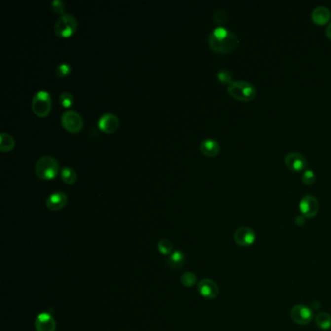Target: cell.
I'll return each instance as SVG.
<instances>
[{"instance_id":"1","label":"cell","mask_w":331,"mask_h":331,"mask_svg":"<svg viewBox=\"0 0 331 331\" xmlns=\"http://www.w3.org/2000/svg\"><path fill=\"white\" fill-rule=\"evenodd\" d=\"M208 44L214 52L227 54L237 46L238 38L232 31L220 26L211 32Z\"/></svg>"},{"instance_id":"2","label":"cell","mask_w":331,"mask_h":331,"mask_svg":"<svg viewBox=\"0 0 331 331\" xmlns=\"http://www.w3.org/2000/svg\"><path fill=\"white\" fill-rule=\"evenodd\" d=\"M60 171L59 161L50 155L40 157L35 164V173L42 180L54 179Z\"/></svg>"},{"instance_id":"3","label":"cell","mask_w":331,"mask_h":331,"mask_svg":"<svg viewBox=\"0 0 331 331\" xmlns=\"http://www.w3.org/2000/svg\"><path fill=\"white\" fill-rule=\"evenodd\" d=\"M52 97L46 90H38L31 100L32 111L39 118L48 117L52 111Z\"/></svg>"},{"instance_id":"4","label":"cell","mask_w":331,"mask_h":331,"mask_svg":"<svg viewBox=\"0 0 331 331\" xmlns=\"http://www.w3.org/2000/svg\"><path fill=\"white\" fill-rule=\"evenodd\" d=\"M227 90L231 96L240 101H250L256 94V88L247 81H232L227 86Z\"/></svg>"},{"instance_id":"5","label":"cell","mask_w":331,"mask_h":331,"mask_svg":"<svg viewBox=\"0 0 331 331\" xmlns=\"http://www.w3.org/2000/svg\"><path fill=\"white\" fill-rule=\"evenodd\" d=\"M78 28V20L71 14L61 15L55 24V33L61 38L71 36Z\"/></svg>"},{"instance_id":"6","label":"cell","mask_w":331,"mask_h":331,"mask_svg":"<svg viewBox=\"0 0 331 331\" xmlns=\"http://www.w3.org/2000/svg\"><path fill=\"white\" fill-rule=\"evenodd\" d=\"M62 126L71 133H78L84 126V121L79 113L73 110L65 111L61 116Z\"/></svg>"},{"instance_id":"7","label":"cell","mask_w":331,"mask_h":331,"mask_svg":"<svg viewBox=\"0 0 331 331\" xmlns=\"http://www.w3.org/2000/svg\"><path fill=\"white\" fill-rule=\"evenodd\" d=\"M292 320L298 325H308L314 319L313 311L305 305H295L291 310Z\"/></svg>"},{"instance_id":"8","label":"cell","mask_w":331,"mask_h":331,"mask_svg":"<svg viewBox=\"0 0 331 331\" xmlns=\"http://www.w3.org/2000/svg\"><path fill=\"white\" fill-rule=\"evenodd\" d=\"M319 201L313 195H305L301 198L299 209L304 217L313 218L319 212Z\"/></svg>"},{"instance_id":"9","label":"cell","mask_w":331,"mask_h":331,"mask_svg":"<svg viewBox=\"0 0 331 331\" xmlns=\"http://www.w3.org/2000/svg\"><path fill=\"white\" fill-rule=\"evenodd\" d=\"M285 163L288 166L289 169L293 171H302L307 169V159L305 156L297 151H292L289 152L285 156Z\"/></svg>"},{"instance_id":"10","label":"cell","mask_w":331,"mask_h":331,"mask_svg":"<svg viewBox=\"0 0 331 331\" xmlns=\"http://www.w3.org/2000/svg\"><path fill=\"white\" fill-rule=\"evenodd\" d=\"M120 125L119 118L112 114L106 113L102 115L98 120V127L105 133H114L117 131Z\"/></svg>"},{"instance_id":"11","label":"cell","mask_w":331,"mask_h":331,"mask_svg":"<svg viewBox=\"0 0 331 331\" xmlns=\"http://www.w3.org/2000/svg\"><path fill=\"white\" fill-rule=\"evenodd\" d=\"M234 241L241 247H249L256 241L255 231L247 226L239 227L234 233Z\"/></svg>"},{"instance_id":"12","label":"cell","mask_w":331,"mask_h":331,"mask_svg":"<svg viewBox=\"0 0 331 331\" xmlns=\"http://www.w3.org/2000/svg\"><path fill=\"white\" fill-rule=\"evenodd\" d=\"M56 320L49 313H41L35 319V329L37 331H55Z\"/></svg>"},{"instance_id":"13","label":"cell","mask_w":331,"mask_h":331,"mask_svg":"<svg viewBox=\"0 0 331 331\" xmlns=\"http://www.w3.org/2000/svg\"><path fill=\"white\" fill-rule=\"evenodd\" d=\"M197 290L199 294L206 299H214L219 294V288L217 284L210 279H203L200 281Z\"/></svg>"},{"instance_id":"14","label":"cell","mask_w":331,"mask_h":331,"mask_svg":"<svg viewBox=\"0 0 331 331\" xmlns=\"http://www.w3.org/2000/svg\"><path fill=\"white\" fill-rule=\"evenodd\" d=\"M68 197L62 191H57L48 196L46 200V206L49 210L60 211L65 207L67 204Z\"/></svg>"},{"instance_id":"15","label":"cell","mask_w":331,"mask_h":331,"mask_svg":"<svg viewBox=\"0 0 331 331\" xmlns=\"http://www.w3.org/2000/svg\"><path fill=\"white\" fill-rule=\"evenodd\" d=\"M331 10L326 6H318L312 11V19L318 25H325L331 19Z\"/></svg>"},{"instance_id":"16","label":"cell","mask_w":331,"mask_h":331,"mask_svg":"<svg viewBox=\"0 0 331 331\" xmlns=\"http://www.w3.org/2000/svg\"><path fill=\"white\" fill-rule=\"evenodd\" d=\"M200 150L206 156H216L220 150V145L216 140L207 138L201 142Z\"/></svg>"},{"instance_id":"17","label":"cell","mask_w":331,"mask_h":331,"mask_svg":"<svg viewBox=\"0 0 331 331\" xmlns=\"http://www.w3.org/2000/svg\"><path fill=\"white\" fill-rule=\"evenodd\" d=\"M16 141L8 133L1 132L0 134V150L1 151H10L15 148Z\"/></svg>"},{"instance_id":"18","label":"cell","mask_w":331,"mask_h":331,"mask_svg":"<svg viewBox=\"0 0 331 331\" xmlns=\"http://www.w3.org/2000/svg\"><path fill=\"white\" fill-rule=\"evenodd\" d=\"M60 177L61 180L67 184H72L78 179L77 172L72 167L69 166H65L60 170Z\"/></svg>"},{"instance_id":"19","label":"cell","mask_w":331,"mask_h":331,"mask_svg":"<svg viewBox=\"0 0 331 331\" xmlns=\"http://www.w3.org/2000/svg\"><path fill=\"white\" fill-rule=\"evenodd\" d=\"M184 262V256L180 251H176L172 253L169 257L168 265L171 269H178Z\"/></svg>"},{"instance_id":"20","label":"cell","mask_w":331,"mask_h":331,"mask_svg":"<svg viewBox=\"0 0 331 331\" xmlns=\"http://www.w3.org/2000/svg\"><path fill=\"white\" fill-rule=\"evenodd\" d=\"M315 321L319 329L323 331H328L331 328V316L326 312H322L318 314Z\"/></svg>"},{"instance_id":"21","label":"cell","mask_w":331,"mask_h":331,"mask_svg":"<svg viewBox=\"0 0 331 331\" xmlns=\"http://www.w3.org/2000/svg\"><path fill=\"white\" fill-rule=\"evenodd\" d=\"M228 19H229V16L227 12L223 9H217L213 14V20L218 25H223L227 23Z\"/></svg>"},{"instance_id":"22","label":"cell","mask_w":331,"mask_h":331,"mask_svg":"<svg viewBox=\"0 0 331 331\" xmlns=\"http://www.w3.org/2000/svg\"><path fill=\"white\" fill-rule=\"evenodd\" d=\"M196 281H197L196 276L193 273H190V272L184 273L181 277V283L183 284V286H184L186 288L193 287L196 284Z\"/></svg>"},{"instance_id":"23","label":"cell","mask_w":331,"mask_h":331,"mask_svg":"<svg viewBox=\"0 0 331 331\" xmlns=\"http://www.w3.org/2000/svg\"><path fill=\"white\" fill-rule=\"evenodd\" d=\"M217 78L220 82L224 84H230L232 81V74L227 69H221L217 73Z\"/></svg>"},{"instance_id":"24","label":"cell","mask_w":331,"mask_h":331,"mask_svg":"<svg viewBox=\"0 0 331 331\" xmlns=\"http://www.w3.org/2000/svg\"><path fill=\"white\" fill-rule=\"evenodd\" d=\"M157 249L162 255H169L172 252V243L167 239H162L157 244Z\"/></svg>"},{"instance_id":"25","label":"cell","mask_w":331,"mask_h":331,"mask_svg":"<svg viewBox=\"0 0 331 331\" xmlns=\"http://www.w3.org/2000/svg\"><path fill=\"white\" fill-rule=\"evenodd\" d=\"M73 101H74V98H73V95L70 92L64 91V92L60 93V103L63 107L68 108V107L72 106Z\"/></svg>"},{"instance_id":"26","label":"cell","mask_w":331,"mask_h":331,"mask_svg":"<svg viewBox=\"0 0 331 331\" xmlns=\"http://www.w3.org/2000/svg\"><path fill=\"white\" fill-rule=\"evenodd\" d=\"M70 72H71V66L66 62L60 63L56 69V75L59 78H64V77L68 76L70 74Z\"/></svg>"},{"instance_id":"27","label":"cell","mask_w":331,"mask_h":331,"mask_svg":"<svg viewBox=\"0 0 331 331\" xmlns=\"http://www.w3.org/2000/svg\"><path fill=\"white\" fill-rule=\"evenodd\" d=\"M302 181L306 184H313L316 182V174L312 169H305L302 174Z\"/></svg>"},{"instance_id":"28","label":"cell","mask_w":331,"mask_h":331,"mask_svg":"<svg viewBox=\"0 0 331 331\" xmlns=\"http://www.w3.org/2000/svg\"><path fill=\"white\" fill-rule=\"evenodd\" d=\"M51 7L52 10L57 13V14H60V15H64V11H65V3L61 0H54L51 3Z\"/></svg>"},{"instance_id":"29","label":"cell","mask_w":331,"mask_h":331,"mask_svg":"<svg viewBox=\"0 0 331 331\" xmlns=\"http://www.w3.org/2000/svg\"><path fill=\"white\" fill-rule=\"evenodd\" d=\"M295 223L297 225L304 224L305 223V218H304V216H296V218H295Z\"/></svg>"},{"instance_id":"30","label":"cell","mask_w":331,"mask_h":331,"mask_svg":"<svg viewBox=\"0 0 331 331\" xmlns=\"http://www.w3.org/2000/svg\"><path fill=\"white\" fill-rule=\"evenodd\" d=\"M326 33H327V36L331 40V21L326 29Z\"/></svg>"}]
</instances>
